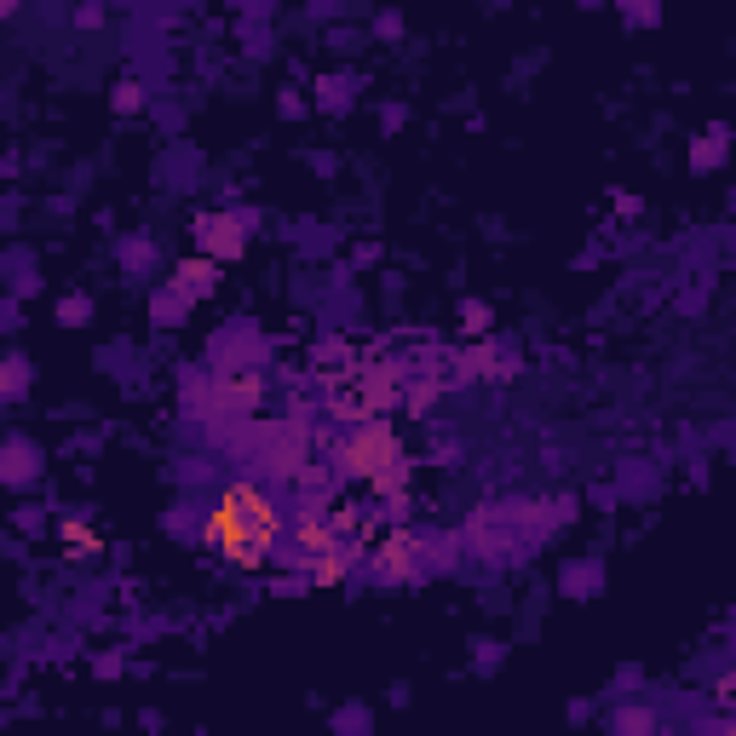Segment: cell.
<instances>
[{"label": "cell", "instance_id": "obj_1", "mask_svg": "<svg viewBox=\"0 0 736 736\" xmlns=\"http://www.w3.org/2000/svg\"><path fill=\"white\" fill-rule=\"evenodd\" d=\"M282 535H288V518H282L276 495L271 489H259V483H225L202 512L207 552H219V558L236 564V570L271 564V552H276Z\"/></svg>", "mask_w": 736, "mask_h": 736}, {"label": "cell", "instance_id": "obj_2", "mask_svg": "<svg viewBox=\"0 0 736 736\" xmlns=\"http://www.w3.org/2000/svg\"><path fill=\"white\" fill-rule=\"evenodd\" d=\"M340 466L351 478H368V489H397L409 478V460H403V443L391 432L386 420H363L351 426L340 443Z\"/></svg>", "mask_w": 736, "mask_h": 736}, {"label": "cell", "instance_id": "obj_3", "mask_svg": "<svg viewBox=\"0 0 736 736\" xmlns=\"http://www.w3.org/2000/svg\"><path fill=\"white\" fill-rule=\"evenodd\" d=\"M196 242H202L207 259H236L248 248V225L236 213H207V219H196Z\"/></svg>", "mask_w": 736, "mask_h": 736}, {"label": "cell", "instance_id": "obj_4", "mask_svg": "<svg viewBox=\"0 0 736 736\" xmlns=\"http://www.w3.org/2000/svg\"><path fill=\"white\" fill-rule=\"evenodd\" d=\"M213 282H219V259H184L179 271H173V294L207 299L213 294Z\"/></svg>", "mask_w": 736, "mask_h": 736}, {"label": "cell", "instance_id": "obj_5", "mask_svg": "<svg viewBox=\"0 0 736 736\" xmlns=\"http://www.w3.org/2000/svg\"><path fill=\"white\" fill-rule=\"evenodd\" d=\"M403 552H409V541H386L380 558H374V575H380V581H403V575H409V558H403Z\"/></svg>", "mask_w": 736, "mask_h": 736}, {"label": "cell", "instance_id": "obj_6", "mask_svg": "<svg viewBox=\"0 0 736 736\" xmlns=\"http://www.w3.org/2000/svg\"><path fill=\"white\" fill-rule=\"evenodd\" d=\"M92 317V299L87 294H69L64 305H58V322H69V328H75V322H87Z\"/></svg>", "mask_w": 736, "mask_h": 736}, {"label": "cell", "instance_id": "obj_7", "mask_svg": "<svg viewBox=\"0 0 736 736\" xmlns=\"http://www.w3.org/2000/svg\"><path fill=\"white\" fill-rule=\"evenodd\" d=\"M29 386V368L18 363V357H12V363H0V391H23Z\"/></svg>", "mask_w": 736, "mask_h": 736}, {"label": "cell", "instance_id": "obj_8", "mask_svg": "<svg viewBox=\"0 0 736 736\" xmlns=\"http://www.w3.org/2000/svg\"><path fill=\"white\" fill-rule=\"evenodd\" d=\"M138 98H144V92H138L133 81H127V87H115V110H133Z\"/></svg>", "mask_w": 736, "mask_h": 736}, {"label": "cell", "instance_id": "obj_9", "mask_svg": "<svg viewBox=\"0 0 736 736\" xmlns=\"http://www.w3.org/2000/svg\"><path fill=\"white\" fill-rule=\"evenodd\" d=\"M466 328H472V334H483V328H489V311H483V305H466Z\"/></svg>", "mask_w": 736, "mask_h": 736}, {"label": "cell", "instance_id": "obj_10", "mask_svg": "<svg viewBox=\"0 0 736 736\" xmlns=\"http://www.w3.org/2000/svg\"><path fill=\"white\" fill-rule=\"evenodd\" d=\"M633 18L650 23V18H656V0H633Z\"/></svg>", "mask_w": 736, "mask_h": 736}, {"label": "cell", "instance_id": "obj_11", "mask_svg": "<svg viewBox=\"0 0 736 736\" xmlns=\"http://www.w3.org/2000/svg\"><path fill=\"white\" fill-rule=\"evenodd\" d=\"M18 12V0H0V18H12Z\"/></svg>", "mask_w": 736, "mask_h": 736}]
</instances>
